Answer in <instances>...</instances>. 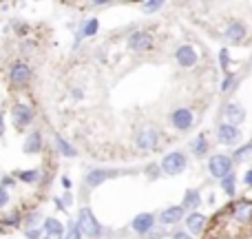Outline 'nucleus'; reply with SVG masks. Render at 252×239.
Segmentation results:
<instances>
[{"label": "nucleus", "mask_w": 252, "mask_h": 239, "mask_svg": "<svg viewBox=\"0 0 252 239\" xmlns=\"http://www.w3.org/2000/svg\"><path fill=\"white\" fill-rule=\"evenodd\" d=\"M175 60H177V65L182 67V69H190V67H195L197 62H199V56H197L195 47L182 44V47L175 51Z\"/></svg>", "instance_id": "11"}, {"label": "nucleus", "mask_w": 252, "mask_h": 239, "mask_svg": "<svg viewBox=\"0 0 252 239\" xmlns=\"http://www.w3.org/2000/svg\"><path fill=\"white\" fill-rule=\"evenodd\" d=\"M126 44H128V49L135 53H146L153 49L155 40H153V34H148V31H133V34L128 35V40H126Z\"/></svg>", "instance_id": "6"}, {"label": "nucleus", "mask_w": 252, "mask_h": 239, "mask_svg": "<svg viewBox=\"0 0 252 239\" xmlns=\"http://www.w3.org/2000/svg\"><path fill=\"white\" fill-rule=\"evenodd\" d=\"M25 237L27 239H40V237H42V228H27Z\"/></svg>", "instance_id": "32"}, {"label": "nucleus", "mask_w": 252, "mask_h": 239, "mask_svg": "<svg viewBox=\"0 0 252 239\" xmlns=\"http://www.w3.org/2000/svg\"><path fill=\"white\" fill-rule=\"evenodd\" d=\"M244 182H246V186H250V188H252V171H248V173H246Z\"/></svg>", "instance_id": "35"}, {"label": "nucleus", "mask_w": 252, "mask_h": 239, "mask_svg": "<svg viewBox=\"0 0 252 239\" xmlns=\"http://www.w3.org/2000/svg\"><path fill=\"white\" fill-rule=\"evenodd\" d=\"M22 151H25L27 155H35V153L42 151V133H40V131H33V133L27 135L25 144H22Z\"/></svg>", "instance_id": "18"}, {"label": "nucleus", "mask_w": 252, "mask_h": 239, "mask_svg": "<svg viewBox=\"0 0 252 239\" xmlns=\"http://www.w3.org/2000/svg\"><path fill=\"white\" fill-rule=\"evenodd\" d=\"M164 7V2H159V0H153V2H144L142 4V9L146 13H153V11H157V9H161Z\"/></svg>", "instance_id": "30"}, {"label": "nucleus", "mask_w": 252, "mask_h": 239, "mask_svg": "<svg viewBox=\"0 0 252 239\" xmlns=\"http://www.w3.org/2000/svg\"><path fill=\"white\" fill-rule=\"evenodd\" d=\"M186 164H188L186 153H182V151H173V153H168V155L161 157V162H159V171H161L164 175H179L184 169H186Z\"/></svg>", "instance_id": "3"}, {"label": "nucleus", "mask_w": 252, "mask_h": 239, "mask_svg": "<svg viewBox=\"0 0 252 239\" xmlns=\"http://www.w3.org/2000/svg\"><path fill=\"white\" fill-rule=\"evenodd\" d=\"M115 171H109V169H93V171H89V175L84 177V182H87V186H91V188H97L100 184H104L106 179H111V177H115Z\"/></svg>", "instance_id": "14"}, {"label": "nucleus", "mask_w": 252, "mask_h": 239, "mask_svg": "<svg viewBox=\"0 0 252 239\" xmlns=\"http://www.w3.org/2000/svg\"><path fill=\"white\" fill-rule=\"evenodd\" d=\"M184 219V208L182 206H168L166 210H161L159 213V222L164 224V226H170V224H177Z\"/></svg>", "instance_id": "19"}, {"label": "nucleus", "mask_w": 252, "mask_h": 239, "mask_svg": "<svg viewBox=\"0 0 252 239\" xmlns=\"http://www.w3.org/2000/svg\"><path fill=\"white\" fill-rule=\"evenodd\" d=\"M40 222H42V217H40V213H29L25 217V222H22V226H25V231L27 228H40Z\"/></svg>", "instance_id": "25"}, {"label": "nucleus", "mask_w": 252, "mask_h": 239, "mask_svg": "<svg viewBox=\"0 0 252 239\" xmlns=\"http://www.w3.org/2000/svg\"><path fill=\"white\" fill-rule=\"evenodd\" d=\"M62 239H69V237H62Z\"/></svg>", "instance_id": "38"}, {"label": "nucleus", "mask_w": 252, "mask_h": 239, "mask_svg": "<svg viewBox=\"0 0 252 239\" xmlns=\"http://www.w3.org/2000/svg\"><path fill=\"white\" fill-rule=\"evenodd\" d=\"M199 202H201L199 193L197 191H186L184 193V200H182V208L184 210H195L197 206H199Z\"/></svg>", "instance_id": "20"}, {"label": "nucleus", "mask_w": 252, "mask_h": 239, "mask_svg": "<svg viewBox=\"0 0 252 239\" xmlns=\"http://www.w3.org/2000/svg\"><path fill=\"white\" fill-rule=\"evenodd\" d=\"M153 226H155V217H153L151 213H139L137 217H133V222H130V228H133L137 235H148V233L153 231Z\"/></svg>", "instance_id": "13"}, {"label": "nucleus", "mask_w": 252, "mask_h": 239, "mask_svg": "<svg viewBox=\"0 0 252 239\" xmlns=\"http://www.w3.org/2000/svg\"><path fill=\"white\" fill-rule=\"evenodd\" d=\"M239 129H235V126H230V124H219V129H217V139L221 144H228V146H232V144H237L239 142Z\"/></svg>", "instance_id": "17"}, {"label": "nucleus", "mask_w": 252, "mask_h": 239, "mask_svg": "<svg viewBox=\"0 0 252 239\" xmlns=\"http://www.w3.org/2000/svg\"><path fill=\"white\" fill-rule=\"evenodd\" d=\"M7 204H9V191L4 186H0V208H4Z\"/></svg>", "instance_id": "33"}, {"label": "nucleus", "mask_w": 252, "mask_h": 239, "mask_svg": "<svg viewBox=\"0 0 252 239\" xmlns=\"http://www.w3.org/2000/svg\"><path fill=\"white\" fill-rule=\"evenodd\" d=\"M206 226H208V219H206V215H201V213H190V215L186 217L188 235H204Z\"/></svg>", "instance_id": "15"}, {"label": "nucleus", "mask_w": 252, "mask_h": 239, "mask_svg": "<svg viewBox=\"0 0 252 239\" xmlns=\"http://www.w3.org/2000/svg\"><path fill=\"white\" fill-rule=\"evenodd\" d=\"M235 75H226V80L221 82V93H228V91H232V87H235Z\"/></svg>", "instance_id": "31"}, {"label": "nucleus", "mask_w": 252, "mask_h": 239, "mask_svg": "<svg viewBox=\"0 0 252 239\" xmlns=\"http://www.w3.org/2000/svg\"><path fill=\"white\" fill-rule=\"evenodd\" d=\"M170 124H173V129H177V131H190L192 124H195V115H192L190 109L182 106V109L173 111V115H170Z\"/></svg>", "instance_id": "10"}, {"label": "nucleus", "mask_w": 252, "mask_h": 239, "mask_svg": "<svg viewBox=\"0 0 252 239\" xmlns=\"http://www.w3.org/2000/svg\"><path fill=\"white\" fill-rule=\"evenodd\" d=\"M33 118H35V111H33V106H31L29 102L20 100V102H16V104L11 106V120H13V126H16L18 131L27 129V126L33 122Z\"/></svg>", "instance_id": "5"}, {"label": "nucleus", "mask_w": 252, "mask_h": 239, "mask_svg": "<svg viewBox=\"0 0 252 239\" xmlns=\"http://www.w3.org/2000/svg\"><path fill=\"white\" fill-rule=\"evenodd\" d=\"M4 135V115H2V111H0V137Z\"/></svg>", "instance_id": "36"}, {"label": "nucleus", "mask_w": 252, "mask_h": 239, "mask_svg": "<svg viewBox=\"0 0 252 239\" xmlns=\"http://www.w3.org/2000/svg\"><path fill=\"white\" fill-rule=\"evenodd\" d=\"M190 148H192V153H195L197 157H204L206 153H208V139H206V135H199V137L192 139Z\"/></svg>", "instance_id": "22"}, {"label": "nucleus", "mask_w": 252, "mask_h": 239, "mask_svg": "<svg viewBox=\"0 0 252 239\" xmlns=\"http://www.w3.org/2000/svg\"><path fill=\"white\" fill-rule=\"evenodd\" d=\"M40 228H42V233L47 235V239H62L66 233V228L62 226V222H58V219L53 217H47L42 224H40Z\"/></svg>", "instance_id": "16"}, {"label": "nucleus", "mask_w": 252, "mask_h": 239, "mask_svg": "<svg viewBox=\"0 0 252 239\" xmlns=\"http://www.w3.org/2000/svg\"><path fill=\"white\" fill-rule=\"evenodd\" d=\"M173 239H192V237L188 235L186 231H179V233H175V235H173Z\"/></svg>", "instance_id": "34"}, {"label": "nucleus", "mask_w": 252, "mask_h": 239, "mask_svg": "<svg viewBox=\"0 0 252 239\" xmlns=\"http://www.w3.org/2000/svg\"><path fill=\"white\" fill-rule=\"evenodd\" d=\"M97 27H100V22H97V18H91V20L84 22L82 31H80V38H89V35H95L97 34Z\"/></svg>", "instance_id": "24"}, {"label": "nucleus", "mask_w": 252, "mask_h": 239, "mask_svg": "<svg viewBox=\"0 0 252 239\" xmlns=\"http://www.w3.org/2000/svg\"><path fill=\"white\" fill-rule=\"evenodd\" d=\"M219 182H221V188H223V193H226V195H235V175H226V177L223 179H219Z\"/></svg>", "instance_id": "26"}, {"label": "nucleus", "mask_w": 252, "mask_h": 239, "mask_svg": "<svg viewBox=\"0 0 252 239\" xmlns=\"http://www.w3.org/2000/svg\"><path fill=\"white\" fill-rule=\"evenodd\" d=\"M62 186H64V188H71V179H69V177H62Z\"/></svg>", "instance_id": "37"}, {"label": "nucleus", "mask_w": 252, "mask_h": 239, "mask_svg": "<svg viewBox=\"0 0 252 239\" xmlns=\"http://www.w3.org/2000/svg\"><path fill=\"white\" fill-rule=\"evenodd\" d=\"M56 146H58V151H60L64 157H75V148L71 146L64 137H60V135H56Z\"/></svg>", "instance_id": "23"}, {"label": "nucleus", "mask_w": 252, "mask_h": 239, "mask_svg": "<svg viewBox=\"0 0 252 239\" xmlns=\"http://www.w3.org/2000/svg\"><path fill=\"white\" fill-rule=\"evenodd\" d=\"M230 217L235 219V224H239V226H248L252 222V200H239L235 202V204L230 206Z\"/></svg>", "instance_id": "7"}, {"label": "nucleus", "mask_w": 252, "mask_h": 239, "mask_svg": "<svg viewBox=\"0 0 252 239\" xmlns=\"http://www.w3.org/2000/svg\"><path fill=\"white\" fill-rule=\"evenodd\" d=\"M223 118H226V124H230L237 129V126L246 120V109L239 104V102H228L226 109H223Z\"/></svg>", "instance_id": "12"}, {"label": "nucleus", "mask_w": 252, "mask_h": 239, "mask_svg": "<svg viewBox=\"0 0 252 239\" xmlns=\"http://www.w3.org/2000/svg\"><path fill=\"white\" fill-rule=\"evenodd\" d=\"M248 155H252V142H250V144H246V146H241V148H237L235 155H232V157H235V160L239 162V160H246Z\"/></svg>", "instance_id": "28"}, {"label": "nucleus", "mask_w": 252, "mask_h": 239, "mask_svg": "<svg viewBox=\"0 0 252 239\" xmlns=\"http://www.w3.org/2000/svg\"><path fill=\"white\" fill-rule=\"evenodd\" d=\"M135 146L139 148V151H157V148L161 146V135L157 129H153V126H144V129H139L137 133H135Z\"/></svg>", "instance_id": "2"}, {"label": "nucleus", "mask_w": 252, "mask_h": 239, "mask_svg": "<svg viewBox=\"0 0 252 239\" xmlns=\"http://www.w3.org/2000/svg\"><path fill=\"white\" fill-rule=\"evenodd\" d=\"M75 228L80 231V235H87L91 239H100L102 237V226H100V222L95 219V215L91 213V208H80Z\"/></svg>", "instance_id": "1"}, {"label": "nucleus", "mask_w": 252, "mask_h": 239, "mask_svg": "<svg viewBox=\"0 0 252 239\" xmlns=\"http://www.w3.org/2000/svg\"><path fill=\"white\" fill-rule=\"evenodd\" d=\"M16 179H20V182H25V184H35V182H40V171H38V169L18 171V173H16Z\"/></svg>", "instance_id": "21"}, {"label": "nucleus", "mask_w": 252, "mask_h": 239, "mask_svg": "<svg viewBox=\"0 0 252 239\" xmlns=\"http://www.w3.org/2000/svg\"><path fill=\"white\" fill-rule=\"evenodd\" d=\"M208 171L213 177L223 179L226 175L232 173V160L228 155H213L208 160Z\"/></svg>", "instance_id": "8"}, {"label": "nucleus", "mask_w": 252, "mask_h": 239, "mask_svg": "<svg viewBox=\"0 0 252 239\" xmlns=\"http://www.w3.org/2000/svg\"><path fill=\"white\" fill-rule=\"evenodd\" d=\"M0 224H2L4 228H16V226H20V224H22V217H20V213L16 210V213H11L9 217H4Z\"/></svg>", "instance_id": "27"}, {"label": "nucleus", "mask_w": 252, "mask_h": 239, "mask_svg": "<svg viewBox=\"0 0 252 239\" xmlns=\"http://www.w3.org/2000/svg\"><path fill=\"white\" fill-rule=\"evenodd\" d=\"M219 62H221L223 71H230V53H228V49H221V51H219Z\"/></svg>", "instance_id": "29"}, {"label": "nucleus", "mask_w": 252, "mask_h": 239, "mask_svg": "<svg viewBox=\"0 0 252 239\" xmlns=\"http://www.w3.org/2000/svg\"><path fill=\"white\" fill-rule=\"evenodd\" d=\"M221 38L226 40L228 44H239L246 40V25L239 20H232L228 22L226 27L221 29Z\"/></svg>", "instance_id": "9"}, {"label": "nucleus", "mask_w": 252, "mask_h": 239, "mask_svg": "<svg viewBox=\"0 0 252 239\" xmlns=\"http://www.w3.org/2000/svg\"><path fill=\"white\" fill-rule=\"evenodd\" d=\"M31 75H33L31 67L22 60L13 62V65L9 67V84H11L13 89H25L27 84L31 82Z\"/></svg>", "instance_id": "4"}]
</instances>
